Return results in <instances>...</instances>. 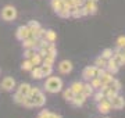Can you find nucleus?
<instances>
[{
	"label": "nucleus",
	"mask_w": 125,
	"mask_h": 118,
	"mask_svg": "<svg viewBox=\"0 0 125 118\" xmlns=\"http://www.w3.org/2000/svg\"><path fill=\"white\" fill-rule=\"evenodd\" d=\"M92 97H93V100L96 101V103H99L102 99H104L106 96H104V93H103L102 90H94L93 92V95H92Z\"/></svg>",
	"instance_id": "obj_32"
},
{
	"label": "nucleus",
	"mask_w": 125,
	"mask_h": 118,
	"mask_svg": "<svg viewBox=\"0 0 125 118\" xmlns=\"http://www.w3.org/2000/svg\"><path fill=\"white\" fill-rule=\"evenodd\" d=\"M31 86L32 85H29L27 82H22V83H20L15 89H17L18 93H21V95H24V96H28L29 95V90H31Z\"/></svg>",
	"instance_id": "obj_13"
},
{
	"label": "nucleus",
	"mask_w": 125,
	"mask_h": 118,
	"mask_svg": "<svg viewBox=\"0 0 125 118\" xmlns=\"http://www.w3.org/2000/svg\"><path fill=\"white\" fill-rule=\"evenodd\" d=\"M117 47H118V49H124L125 47V35H121V36H118V39H117Z\"/></svg>",
	"instance_id": "obj_36"
},
{
	"label": "nucleus",
	"mask_w": 125,
	"mask_h": 118,
	"mask_svg": "<svg viewBox=\"0 0 125 118\" xmlns=\"http://www.w3.org/2000/svg\"><path fill=\"white\" fill-rule=\"evenodd\" d=\"M83 7H85V10L88 11V15H94L99 10L97 3H96V1H92V0H85Z\"/></svg>",
	"instance_id": "obj_10"
},
{
	"label": "nucleus",
	"mask_w": 125,
	"mask_h": 118,
	"mask_svg": "<svg viewBox=\"0 0 125 118\" xmlns=\"http://www.w3.org/2000/svg\"><path fill=\"white\" fill-rule=\"evenodd\" d=\"M106 64H107V60L103 59L102 56H99V57L94 59V65L99 67V68H104V69H106Z\"/></svg>",
	"instance_id": "obj_24"
},
{
	"label": "nucleus",
	"mask_w": 125,
	"mask_h": 118,
	"mask_svg": "<svg viewBox=\"0 0 125 118\" xmlns=\"http://www.w3.org/2000/svg\"><path fill=\"white\" fill-rule=\"evenodd\" d=\"M111 101L107 99V97H104V99H102L100 101L97 103V111L100 114H104V115H107L110 111H111Z\"/></svg>",
	"instance_id": "obj_5"
},
{
	"label": "nucleus",
	"mask_w": 125,
	"mask_h": 118,
	"mask_svg": "<svg viewBox=\"0 0 125 118\" xmlns=\"http://www.w3.org/2000/svg\"><path fill=\"white\" fill-rule=\"evenodd\" d=\"M111 108L113 110H122L125 107V97L122 95H118L115 96V97H113L111 100Z\"/></svg>",
	"instance_id": "obj_8"
},
{
	"label": "nucleus",
	"mask_w": 125,
	"mask_h": 118,
	"mask_svg": "<svg viewBox=\"0 0 125 118\" xmlns=\"http://www.w3.org/2000/svg\"><path fill=\"white\" fill-rule=\"evenodd\" d=\"M106 71H108V72L113 74V75L118 74V71H120V67L115 64V61L113 60V57L107 60V64H106Z\"/></svg>",
	"instance_id": "obj_12"
},
{
	"label": "nucleus",
	"mask_w": 125,
	"mask_h": 118,
	"mask_svg": "<svg viewBox=\"0 0 125 118\" xmlns=\"http://www.w3.org/2000/svg\"><path fill=\"white\" fill-rule=\"evenodd\" d=\"M86 96H83L82 93H76L75 96H74V99L70 101V103H72V106H75V107H82V106L85 104L86 101Z\"/></svg>",
	"instance_id": "obj_11"
},
{
	"label": "nucleus",
	"mask_w": 125,
	"mask_h": 118,
	"mask_svg": "<svg viewBox=\"0 0 125 118\" xmlns=\"http://www.w3.org/2000/svg\"><path fill=\"white\" fill-rule=\"evenodd\" d=\"M121 56H122V60H124V64H125V50H121Z\"/></svg>",
	"instance_id": "obj_42"
},
{
	"label": "nucleus",
	"mask_w": 125,
	"mask_h": 118,
	"mask_svg": "<svg viewBox=\"0 0 125 118\" xmlns=\"http://www.w3.org/2000/svg\"><path fill=\"white\" fill-rule=\"evenodd\" d=\"M104 118H110V117H104Z\"/></svg>",
	"instance_id": "obj_44"
},
{
	"label": "nucleus",
	"mask_w": 125,
	"mask_h": 118,
	"mask_svg": "<svg viewBox=\"0 0 125 118\" xmlns=\"http://www.w3.org/2000/svg\"><path fill=\"white\" fill-rule=\"evenodd\" d=\"M45 31L46 29H43L42 27H39L38 29L32 31V36L35 38V39H40V38H43V35H45Z\"/></svg>",
	"instance_id": "obj_29"
},
{
	"label": "nucleus",
	"mask_w": 125,
	"mask_h": 118,
	"mask_svg": "<svg viewBox=\"0 0 125 118\" xmlns=\"http://www.w3.org/2000/svg\"><path fill=\"white\" fill-rule=\"evenodd\" d=\"M36 53V50L35 49H24V59H31L32 56Z\"/></svg>",
	"instance_id": "obj_37"
},
{
	"label": "nucleus",
	"mask_w": 125,
	"mask_h": 118,
	"mask_svg": "<svg viewBox=\"0 0 125 118\" xmlns=\"http://www.w3.org/2000/svg\"><path fill=\"white\" fill-rule=\"evenodd\" d=\"M118 93H120V92H117L115 89H113L111 86H108V89H107V92L104 93V96H106V97H107L108 100H111L113 97H115V96L118 95Z\"/></svg>",
	"instance_id": "obj_30"
},
{
	"label": "nucleus",
	"mask_w": 125,
	"mask_h": 118,
	"mask_svg": "<svg viewBox=\"0 0 125 118\" xmlns=\"http://www.w3.org/2000/svg\"><path fill=\"white\" fill-rule=\"evenodd\" d=\"M13 99H14V101H15L17 104L22 106L24 99H25V96H24V95H21V93H18V92H15V93H14V96H13Z\"/></svg>",
	"instance_id": "obj_31"
},
{
	"label": "nucleus",
	"mask_w": 125,
	"mask_h": 118,
	"mask_svg": "<svg viewBox=\"0 0 125 118\" xmlns=\"http://www.w3.org/2000/svg\"><path fill=\"white\" fill-rule=\"evenodd\" d=\"M32 101H33V107L42 108V107L46 104V95L43 92H39V93H36L35 96H32Z\"/></svg>",
	"instance_id": "obj_9"
},
{
	"label": "nucleus",
	"mask_w": 125,
	"mask_h": 118,
	"mask_svg": "<svg viewBox=\"0 0 125 118\" xmlns=\"http://www.w3.org/2000/svg\"><path fill=\"white\" fill-rule=\"evenodd\" d=\"M74 96H75V93L68 88V89H65V90H62V97L67 100V101H71L72 99H74Z\"/></svg>",
	"instance_id": "obj_28"
},
{
	"label": "nucleus",
	"mask_w": 125,
	"mask_h": 118,
	"mask_svg": "<svg viewBox=\"0 0 125 118\" xmlns=\"http://www.w3.org/2000/svg\"><path fill=\"white\" fill-rule=\"evenodd\" d=\"M49 114H50L49 110H42V111H40V114H39V117H42V118H47V117H49Z\"/></svg>",
	"instance_id": "obj_40"
},
{
	"label": "nucleus",
	"mask_w": 125,
	"mask_h": 118,
	"mask_svg": "<svg viewBox=\"0 0 125 118\" xmlns=\"http://www.w3.org/2000/svg\"><path fill=\"white\" fill-rule=\"evenodd\" d=\"M39 27H40V24L38 22V21H35V20H32V21H29V22H28V28L31 29V32L35 31V29H38Z\"/></svg>",
	"instance_id": "obj_38"
},
{
	"label": "nucleus",
	"mask_w": 125,
	"mask_h": 118,
	"mask_svg": "<svg viewBox=\"0 0 125 118\" xmlns=\"http://www.w3.org/2000/svg\"><path fill=\"white\" fill-rule=\"evenodd\" d=\"M110 86H111L113 89H115L117 92H121V89H122V83H121L118 79H115V78H114V79H113V82L110 83Z\"/></svg>",
	"instance_id": "obj_33"
},
{
	"label": "nucleus",
	"mask_w": 125,
	"mask_h": 118,
	"mask_svg": "<svg viewBox=\"0 0 125 118\" xmlns=\"http://www.w3.org/2000/svg\"><path fill=\"white\" fill-rule=\"evenodd\" d=\"M122 50H125V47H124V49H122Z\"/></svg>",
	"instance_id": "obj_46"
},
{
	"label": "nucleus",
	"mask_w": 125,
	"mask_h": 118,
	"mask_svg": "<svg viewBox=\"0 0 125 118\" xmlns=\"http://www.w3.org/2000/svg\"><path fill=\"white\" fill-rule=\"evenodd\" d=\"M33 67H35V65L32 64V61L29 59H25L22 61V64H21V69H22V71H31Z\"/></svg>",
	"instance_id": "obj_25"
},
{
	"label": "nucleus",
	"mask_w": 125,
	"mask_h": 118,
	"mask_svg": "<svg viewBox=\"0 0 125 118\" xmlns=\"http://www.w3.org/2000/svg\"><path fill=\"white\" fill-rule=\"evenodd\" d=\"M43 39L46 42H50V43H54V42L57 40V33L53 31V29H47L45 31V35H43Z\"/></svg>",
	"instance_id": "obj_14"
},
{
	"label": "nucleus",
	"mask_w": 125,
	"mask_h": 118,
	"mask_svg": "<svg viewBox=\"0 0 125 118\" xmlns=\"http://www.w3.org/2000/svg\"><path fill=\"white\" fill-rule=\"evenodd\" d=\"M100 82H102V85H110L113 82V79H114V77H113V74H110L108 71H104V72L100 75Z\"/></svg>",
	"instance_id": "obj_15"
},
{
	"label": "nucleus",
	"mask_w": 125,
	"mask_h": 118,
	"mask_svg": "<svg viewBox=\"0 0 125 118\" xmlns=\"http://www.w3.org/2000/svg\"><path fill=\"white\" fill-rule=\"evenodd\" d=\"M96 77H99V67H96V65H88L82 71V78L86 82H89L92 78H96Z\"/></svg>",
	"instance_id": "obj_3"
},
{
	"label": "nucleus",
	"mask_w": 125,
	"mask_h": 118,
	"mask_svg": "<svg viewBox=\"0 0 125 118\" xmlns=\"http://www.w3.org/2000/svg\"><path fill=\"white\" fill-rule=\"evenodd\" d=\"M57 68H58V72L60 74H62V75H68V74L72 72L74 65H72V63L70 61V60H62V61L58 63Z\"/></svg>",
	"instance_id": "obj_4"
},
{
	"label": "nucleus",
	"mask_w": 125,
	"mask_h": 118,
	"mask_svg": "<svg viewBox=\"0 0 125 118\" xmlns=\"http://www.w3.org/2000/svg\"><path fill=\"white\" fill-rule=\"evenodd\" d=\"M40 69H42L43 78H45V77H50V75L53 74V65H47V64H40Z\"/></svg>",
	"instance_id": "obj_21"
},
{
	"label": "nucleus",
	"mask_w": 125,
	"mask_h": 118,
	"mask_svg": "<svg viewBox=\"0 0 125 118\" xmlns=\"http://www.w3.org/2000/svg\"><path fill=\"white\" fill-rule=\"evenodd\" d=\"M103 57V59H106V60H108V59H111L113 56H114V50L113 49H110V47H106V49L102 51V54H100Z\"/></svg>",
	"instance_id": "obj_27"
},
{
	"label": "nucleus",
	"mask_w": 125,
	"mask_h": 118,
	"mask_svg": "<svg viewBox=\"0 0 125 118\" xmlns=\"http://www.w3.org/2000/svg\"><path fill=\"white\" fill-rule=\"evenodd\" d=\"M50 6H52V9L57 13L58 10L64 6V0H50Z\"/></svg>",
	"instance_id": "obj_23"
},
{
	"label": "nucleus",
	"mask_w": 125,
	"mask_h": 118,
	"mask_svg": "<svg viewBox=\"0 0 125 118\" xmlns=\"http://www.w3.org/2000/svg\"><path fill=\"white\" fill-rule=\"evenodd\" d=\"M47 118H62L61 115H58V114H54V113H50L49 114V117Z\"/></svg>",
	"instance_id": "obj_41"
},
{
	"label": "nucleus",
	"mask_w": 125,
	"mask_h": 118,
	"mask_svg": "<svg viewBox=\"0 0 125 118\" xmlns=\"http://www.w3.org/2000/svg\"><path fill=\"white\" fill-rule=\"evenodd\" d=\"M38 118H42V117H38Z\"/></svg>",
	"instance_id": "obj_45"
},
{
	"label": "nucleus",
	"mask_w": 125,
	"mask_h": 118,
	"mask_svg": "<svg viewBox=\"0 0 125 118\" xmlns=\"http://www.w3.org/2000/svg\"><path fill=\"white\" fill-rule=\"evenodd\" d=\"M92 1H96V3H97V1H99V0H92Z\"/></svg>",
	"instance_id": "obj_43"
},
{
	"label": "nucleus",
	"mask_w": 125,
	"mask_h": 118,
	"mask_svg": "<svg viewBox=\"0 0 125 118\" xmlns=\"http://www.w3.org/2000/svg\"><path fill=\"white\" fill-rule=\"evenodd\" d=\"M43 88H45V90L47 93H52V95L58 93V92L62 90V79L58 77H52L50 75V77H47Z\"/></svg>",
	"instance_id": "obj_1"
},
{
	"label": "nucleus",
	"mask_w": 125,
	"mask_h": 118,
	"mask_svg": "<svg viewBox=\"0 0 125 118\" xmlns=\"http://www.w3.org/2000/svg\"><path fill=\"white\" fill-rule=\"evenodd\" d=\"M56 14H57L58 17H61V18H70V17H71V13H70V7H67L65 4L62 6V7L58 10Z\"/></svg>",
	"instance_id": "obj_19"
},
{
	"label": "nucleus",
	"mask_w": 125,
	"mask_h": 118,
	"mask_svg": "<svg viewBox=\"0 0 125 118\" xmlns=\"http://www.w3.org/2000/svg\"><path fill=\"white\" fill-rule=\"evenodd\" d=\"M17 15H18L17 9H15L14 6H11V4H7V6H4V7L1 9V18L4 20L6 22L14 21V20L17 18Z\"/></svg>",
	"instance_id": "obj_2"
},
{
	"label": "nucleus",
	"mask_w": 125,
	"mask_h": 118,
	"mask_svg": "<svg viewBox=\"0 0 125 118\" xmlns=\"http://www.w3.org/2000/svg\"><path fill=\"white\" fill-rule=\"evenodd\" d=\"M29 72H31V77L33 78V79H42V78H43V74H42L40 65H35Z\"/></svg>",
	"instance_id": "obj_17"
},
{
	"label": "nucleus",
	"mask_w": 125,
	"mask_h": 118,
	"mask_svg": "<svg viewBox=\"0 0 125 118\" xmlns=\"http://www.w3.org/2000/svg\"><path fill=\"white\" fill-rule=\"evenodd\" d=\"M28 36H32V32L31 29L28 28V25H21V27L17 28V31H15V38H17L18 40H24L25 38Z\"/></svg>",
	"instance_id": "obj_7"
},
{
	"label": "nucleus",
	"mask_w": 125,
	"mask_h": 118,
	"mask_svg": "<svg viewBox=\"0 0 125 118\" xmlns=\"http://www.w3.org/2000/svg\"><path fill=\"white\" fill-rule=\"evenodd\" d=\"M22 106H24V107H27V108H32V107H33V101H32V97H31V96H25Z\"/></svg>",
	"instance_id": "obj_35"
},
{
	"label": "nucleus",
	"mask_w": 125,
	"mask_h": 118,
	"mask_svg": "<svg viewBox=\"0 0 125 118\" xmlns=\"http://www.w3.org/2000/svg\"><path fill=\"white\" fill-rule=\"evenodd\" d=\"M29 60L32 61V64H33V65H40V64H42V57H40L38 53H35V54L32 56Z\"/></svg>",
	"instance_id": "obj_34"
},
{
	"label": "nucleus",
	"mask_w": 125,
	"mask_h": 118,
	"mask_svg": "<svg viewBox=\"0 0 125 118\" xmlns=\"http://www.w3.org/2000/svg\"><path fill=\"white\" fill-rule=\"evenodd\" d=\"M94 89L92 88V85H90L89 82H85L83 83V88H82V95L86 96V97H90V96L93 95Z\"/></svg>",
	"instance_id": "obj_18"
},
{
	"label": "nucleus",
	"mask_w": 125,
	"mask_h": 118,
	"mask_svg": "<svg viewBox=\"0 0 125 118\" xmlns=\"http://www.w3.org/2000/svg\"><path fill=\"white\" fill-rule=\"evenodd\" d=\"M22 42V47L24 49H35V43H36V39L33 36H28V38H25L24 40H21Z\"/></svg>",
	"instance_id": "obj_16"
},
{
	"label": "nucleus",
	"mask_w": 125,
	"mask_h": 118,
	"mask_svg": "<svg viewBox=\"0 0 125 118\" xmlns=\"http://www.w3.org/2000/svg\"><path fill=\"white\" fill-rule=\"evenodd\" d=\"M82 88H83V82H79V81H75L71 83V86H70V89H71L74 93H82Z\"/></svg>",
	"instance_id": "obj_20"
},
{
	"label": "nucleus",
	"mask_w": 125,
	"mask_h": 118,
	"mask_svg": "<svg viewBox=\"0 0 125 118\" xmlns=\"http://www.w3.org/2000/svg\"><path fill=\"white\" fill-rule=\"evenodd\" d=\"M56 57L57 56H54V54H47L42 59V64H47V65H54V61H56Z\"/></svg>",
	"instance_id": "obj_22"
},
{
	"label": "nucleus",
	"mask_w": 125,
	"mask_h": 118,
	"mask_svg": "<svg viewBox=\"0 0 125 118\" xmlns=\"http://www.w3.org/2000/svg\"><path fill=\"white\" fill-rule=\"evenodd\" d=\"M0 86H1V89H3L4 92H11L13 89H15L17 82H15V79H14L13 77H4Z\"/></svg>",
	"instance_id": "obj_6"
},
{
	"label": "nucleus",
	"mask_w": 125,
	"mask_h": 118,
	"mask_svg": "<svg viewBox=\"0 0 125 118\" xmlns=\"http://www.w3.org/2000/svg\"><path fill=\"white\" fill-rule=\"evenodd\" d=\"M39 92H42V90H40L38 86H31V90H29V95H28V96H31V97H32V96H35L36 93H39Z\"/></svg>",
	"instance_id": "obj_39"
},
{
	"label": "nucleus",
	"mask_w": 125,
	"mask_h": 118,
	"mask_svg": "<svg viewBox=\"0 0 125 118\" xmlns=\"http://www.w3.org/2000/svg\"><path fill=\"white\" fill-rule=\"evenodd\" d=\"M89 83L92 85V88H93L94 90H99L100 89V86H102V82H100V78L96 77V78H92L89 81Z\"/></svg>",
	"instance_id": "obj_26"
}]
</instances>
